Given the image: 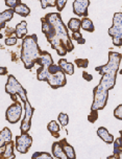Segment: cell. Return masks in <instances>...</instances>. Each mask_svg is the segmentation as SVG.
<instances>
[{"instance_id": "e575fe53", "label": "cell", "mask_w": 122, "mask_h": 159, "mask_svg": "<svg viewBox=\"0 0 122 159\" xmlns=\"http://www.w3.org/2000/svg\"><path fill=\"white\" fill-rule=\"evenodd\" d=\"M7 73V67H0V75H5Z\"/></svg>"}, {"instance_id": "484cf974", "label": "cell", "mask_w": 122, "mask_h": 159, "mask_svg": "<svg viewBox=\"0 0 122 159\" xmlns=\"http://www.w3.org/2000/svg\"><path fill=\"white\" fill-rule=\"evenodd\" d=\"M75 64H76V66L79 68H87L88 64H89V61H88L87 59H76Z\"/></svg>"}, {"instance_id": "74e56055", "label": "cell", "mask_w": 122, "mask_h": 159, "mask_svg": "<svg viewBox=\"0 0 122 159\" xmlns=\"http://www.w3.org/2000/svg\"><path fill=\"white\" fill-rule=\"evenodd\" d=\"M107 159H117V157H116L115 155H111V156H107Z\"/></svg>"}, {"instance_id": "277c9868", "label": "cell", "mask_w": 122, "mask_h": 159, "mask_svg": "<svg viewBox=\"0 0 122 159\" xmlns=\"http://www.w3.org/2000/svg\"><path fill=\"white\" fill-rule=\"evenodd\" d=\"M41 50L38 44V37L37 35L26 36L22 40L21 49V61L23 62L26 69H32L36 65L37 60L39 59Z\"/></svg>"}, {"instance_id": "f35d334b", "label": "cell", "mask_w": 122, "mask_h": 159, "mask_svg": "<svg viewBox=\"0 0 122 159\" xmlns=\"http://www.w3.org/2000/svg\"><path fill=\"white\" fill-rule=\"evenodd\" d=\"M120 134H121V138H122V130H121V131H120Z\"/></svg>"}, {"instance_id": "60d3db41", "label": "cell", "mask_w": 122, "mask_h": 159, "mask_svg": "<svg viewBox=\"0 0 122 159\" xmlns=\"http://www.w3.org/2000/svg\"><path fill=\"white\" fill-rule=\"evenodd\" d=\"M0 159H2V158H0Z\"/></svg>"}, {"instance_id": "7a4b0ae2", "label": "cell", "mask_w": 122, "mask_h": 159, "mask_svg": "<svg viewBox=\"0 0 122 159\" xmlns=\"http://www.w3.org/2000/svg\"><path fill=\"white\" fill-rule=\"evenodd\" d=\"M42 32L46 36L47 41L52 49L56 50L59 56L64 57L67 52L74 49L71 41L68 27L64 24L59 13H49L41 19Z\"/></svg>"}, {"instance_id": "7c38bea8", "label": "cell", "mask_w": 122, "mask_h": 159, "mask_svg": "<svg viewBox=\"0 0 122 159\" xmlns=\"http://www.w3.org/2000/svg\"><path fill=\"white\" fill-rule=\"evenodd\" d=\"M59 143H61V147H62V149H63V152L65 153V155H66L68 158L76 159V154H75L74 149H73L72 146H70V144L67 143L66 139H62V140L59 141Z\"/></svg>"}, {"instance_id": "9a60e30c", "label": "cell", "mask_w": 122, "mask_h": 159, "mask_svg": "<svg viewBox=\"0 0 122 159\" xmlns=\"http://www.w3.org/2000/svg\"><path fill=\"white\" fill-rule=\"evenodd\" d=\"M58 65H59V67L64 71L65 75H72L73 73H74V65L72 63H70V62H67L65 59H59Z\"/></svg>"}, {"instance_id": "8fae6325", "label": "cell", "mask_w": 122, "mask_h": 159, "mask_svg": "<svg viewBox=\"0 0 122 159\" xmlns=\"http://www.w3.org/2000/svg\"><path fill=\"white\" fill-rule=\"evenodd\" d=\"M13 17H14V11L10 10V8H7V10L0 13V30L5 27V23L11 21V20L13 19ZM1 38H2V35H1V33H0V39Z\"/></svg>"}, {"instance_id": "83f0119b", "label": "cell", "mask_w": 122, "mask_h": 159, "mask_svg": "<svg viewBox=\"0 0 122 159\" xmlns=\"http://www.w3.org/2000/svg\"><path fill=\"white\" fill-rule=\"evenodd\" d=\"M40 3H41L42 5V8H47L48 7H55V4H56V1H46V0H41L40 1Z\"/></svg>"}, {"instance_id": "4fadbf2b", "label": "cell", "mask_w": 122, "mask_h": 159, "mask_svg": "<svg viewBox=\"0 0 122 159\" xmlns=\"http://www.w3.org/2000/svg\"><path fill=\"white\" fill-rule=\"evenodd\" d=\"M11 141H12V132L8 128H3V130L0 132V149L4 148Z\"/></svg>"}, {"instance_id": "ba28073f", "label": "cell", "mask_w": 122, "mask_h": 159, "mask_svg": "<svg viewBox=\"0 0 122 159\" xmlns=\"http://www.w3.org/2000/svg\"><path fill=\"white\" fill-rule=\"evenodd\" d=\"M46 82L52 89H58V88L64 87L67 84L66 75L63 70H59L54 75H46Z\"/></svg>"}, {"instance_id": "9c48e42d", "label": "cell", "mask_w": 122, "mask_h": 159, "mask_svg": "<svg viewBox=\"0 0 122 159\" xmlns=\"http://www.w3.org/2000/svg\"><path fill=\"white\" fill-rule=\"evenodd\" d=\"M33 144V137L29 134H21L20 136H17L15 141V147L17 151L21 154H25L28 152L29 148Z\"/></svg>"}, {"instance_id": "7402d4cb", "label": "cell", "mask_w": 122, "mask_h": 159, "mask_svg": "<svg viewBox=\"0 0 122 159\" xmlns=\"http://www.w3.org/2000/svg\"><path fill=\"white\" fill-rule=\"evenodd\" d=\"M68 30H71L73 33L79 32L81 30V20L78 18H71L68 22Z\"/></svg>"}, {"instance_id": "e0dca14e", "label": "cell", "mask_w": 122, "mask_h": 159, "mask_svg": "<svg viewBox=\"0 0 122 159\" xmlns=\"http://www.w3.org/2000/svg\"><path fill=\"white\" fill-rule=\"evenodd\" d=\"M51 151H52L53 157H54L55 159H69L66 155H65V153L63 152V149H62L59 141H58V143H52Z\"/></svg>"}, {"instance_id": "8992f818", "label": "cell", "mask_w": 122, "mask_h": 159, "mask_svg": "<svg viewBox=\"0 0 122 159\" xmlns=\"http://www.w3.org/2000/svg\"><path fill=\"white\" fill-rule=\"evenodd\" d=\"M36 64L39 65V68L37 69V79L39 81H45L46 82V72L50 65L53 64L52 57L49 52H41L39 59L37 60Z\"/></svg>"}, {"instance_id": "30bf717a", "label": "cell", "mask_w": 122, "mask_h": 159, "mask_svg": "<svg viewBox=\"0 0 122 159\" xmlns=\"http://www.w3.org/2000/svg\"><path fill=\"white\" fill-rule=\"evenodd\" d=\"M90 5L89 0H75L73 2V13L78 17L87 18L88 16V7Z\"/></svg>"}, {"instance_id": "d6a6232c", "label": "cell", "mask_w": 122, "mask_h": 159, "mask_svg": "<svg viewBox=\"0 0 122 159\" xmlns=\"http://www.w3.org/2000/svg\"><path fill=\"white\" fill-rule=\"evenodd\" d=\"M71 38L74 39L75 41H77V40H79L81 38H83V36H81V34L79 33V32H75V33H73V34H72V36H71Z\"/></svg>"}, {"instance_id": "603a6c76", "label": "cell", "mask_w": 122, "mask_h": 159, "mask_svg": "<svg viewBox=\"0 0 122 159\" xmlns=\"http://www.w3.org/2000/svg\"><path fill=\"white\" fill-rule=\"evenodd\" d=\"M32 159H53V158H52V156H50L49 153L36 152V153H33Z\"/></svg>"}, {"instance_id": "44dd1931", "label": "cell", "mask_w": 122, "mask_h": 159, "mask_svg": "<svg viewBox=\"0 0 122 159\" xmlns=\"http://www.w3.org/2000/svg\"><path fill=\"white\" fill-rule=\"evenodd\" d=\"M47 130L49 131L54 137H59V133L61 131V128H59V124L55 120H51L50 123H48L47 125Z\"/></svg>"}, {"instance_id": "ac0fdd59", "label": "cell", "mask_w": 122, "mask_h": 159, "mask_svg": "<svg viewBox=\"0 0 122 159\" xmlns=\"http://www.w3.org/2000/svg\"><path fill=\"white\" fill-rule=\"evenodd\" d=\"M26 21H21L19 24H17L15 28V34L17 39H22L23 40L25 37L27 36V28H26Z\"/></svg>"}, {"instance_id": "d4e9b609", "label": "cell", "mask_w": 122, "mask_h": 159, "mask_svg": "<svg viewBox=\"0 0 122 159\" xmlns=\"http://www.w3.org/2000/svg\"><path fill=\"white\" fill-rule=\"evenodd\" d=\"M58 118H59V124H61V126H63V127H66L68 123H69V116L67 114H65V113H59Z\"/></svg>"}, {"instance_id": "2e32d148", "label": "cell", "mask_w": 122, "mask_h": 159, "mask_svg": "<svg viewBox=\"0 0 122 159\" xmlns=\"http://www.w3.org/2000/svg\"><path fill=\"white\" fill-rule=\"evenodd\" d=\"M14 147H15V143L13 141L8 143L7 146L4 147V150L1 152L0 154V158L2 159H15V154H14Z\"/></svg>"}, {"instance_id": "6da1fadb", "label": "cell", "mask_w": 122, "mask_h": 159, "mask_svg": "<svg viewBox=\"0 0 122 159\" xmlns=\"http://www.w3.org/2000/svg\"><path fill=\"white\" fill-rule=\"evenodd\" d=\"M122 57L119 52H110L109 61L106 65L95 67V70L101 75L99 84L93 90V103L91 106V111H99L104 109L107 106L109 91L115 87L117 72L119 70Z\"/></svg>"}, {"instance_id": "f546056e", "label": "cell", "mask_w": 122, "mask_h": 159, "mask_svg": "<svg viewBox=\"0 0 122 159\" xmlns=\"http://www.w3.org/2000/svg\"><path fill=\"white\" fill-rule=\"evenodd\" d=\"M66 4H67L66 0H58V1H56L55 7H56V10L59 11V13L62 12V11L64 10V7H65V5H66Z\"/></svg>"}, {"instance_id": "4316f807", "label": "cell", "mask_w": 122, "mask_h": 159, "mask_svg": "<svg viewBox=\"0 0 122 159\" xmlns=\"http://www.w3.org/2000/svg\"><path fill=\"white\" fill-rule=\"evenodd\" d=\"M19 3H21L20 0H5V5H7L10 10H14Z\"/></svg>"}, {"instance_id": "f1b7e54d", "label": "cell", "mask_w": 122, "mask_h": 159, "mask_svg": "<svg viewBox=\"0 0 122 159\" xmlns=\"http://www.w3.org/2000/svg\"><path fill=\"white\" fill-rule=\"evenodd\" d=\"M114 116L117 119L122 120V105H119V106H117V108L114 110Z\"/></svg>"}, {"instance_id": "d590c367", "label": "cell", "mask_w": 122, "mask_h": 159, "mask_svg": "<svg viewBox=\"0 0 122 159\" xmlns=\"http://www.w3.org/2000/svg\"><path fill=\"white\" fill-rule=\"evenodd\" d=\"M77 43L78 44H85L86 43V40H85L84 38H81L79 40H77Z\"/></svg>"}, {"instance_id": "ab89813d", "label": "cell", "mask_w": 122, "mask_h": 159, "mask_svg": "<svg viewBox=\"0 0 122 159\" xmlns=\"http://www.w3.org/2000/svg\"><path fill=\"white\" fill-rule=\"evenodd\" d=\"M122 57V56H121ZM120 75H122V70H121V71H120Z\"/></svg>"}, {"instance_id": "8d00e7d4", "label": "cell", "mask_w": 122, "mask_h": 159, "mask_svg": "<svg viewBox=\"0 0 122 159\" xmlns=\"http://www.w3.org/2000/svg\"><path fill=\"white\" fill-rule=\"evenodd\" d=\"M116 157H117V159H122V151L119 152L117 155H116Z\"/></svg>"}, {"instance_id": "4dcf8cb0", "label": "cell", "mask_w": 122, "mask_h": 159, "mask_svg": "<svg viewBox=\"0 0 122 159\" xmlns=\"http://www.w3.org/2000/svg\"><path fill=\"white\" fill-rule=\"evenodd\" d=\"M17 43V37H7V39H5V45H7V46H13V45H15Z\"/></svg>"}, {"instance_id": "1f68e13d", "label": "cell", "mask_w": 122, "mask_h": 159, "mask_svg": "<svg viewBox=\"0 0 122 159\" xmlns=\"http://www.w3.org/2000/svg\"><path fill=\"white\" fill-rule=\"evenodd\" d=\"M98 117V111H91V114L88 116V120L90 123H95Z\"/></svg>"}, {"instance_id": "52a82bcc", "label": "cell", "mask_w": 122, "mask_h": 159, "mask_svg": "<svg viewBox=\"0 0 122 159\" xmlns=\"http://www.w3.org/2000/svg\"><path fill=\"white\" fill-rule=\"evenodd\" d=\"M22 111H23V108H22L20 102H15L7 108V112H5V118L10 124H17L21 119Z\"/></svg>"}, {"instance_id": "5b68a950", "label": "cell", "mask_w": 122, "mask_h": 159, "mask_svg": "<svg viewBox=\"0 0 122 159\" xmlns=\"http://www.w3.org/2000/svg\"><path fill=\"white\" fill-rule=\"evenodd\" d=\"M109 35L113 38V44L122 46V13H115L113 17V26L109 28Z\"/></svg>"}, {"instance_id": "5bb4252c", "label": "cell", "mask_w": 122, "mask_h": 159, "mask_svg": "<svg viewBox=\"0 0 122 159\" xmlns=\"http://www.w3.org/2000/svg\"><path fill=\"white\" fill-rule=\"evenodd\" d=\"M97 135H98L101 139H102L104 143H107V144L113 143H114V140H115V139H114V136H113L112 134H110V132L107 131V130L104 127L98 128V130H97Z\"/></svg>"}, {"instance_id": "d6986e66", "label": "cell", "mask_w": 122, "mask_h": 159, "mask_svg": "<svg viewBox=\"0 0 122 159\" xmlns=\"http://www.w3.org/2000/svg\"><path fill=\"white\" fill-rule=\"evenodd\" d=\"M13 11H14V13L18 14V15H20L21 17H27L30 14L29 7H28L25 3H23V2L19 3Z\"/></svg>"}, {"instance_id": "ffe728a7", "label": "cell", "mask_w": 122, "mask_h": 159, "mask_svg": "<svg viewBox=\"0 0 122 159\" xmlns=\"http://www.w3.org/2000/svg\"><path fill=\"white\" fill-rule=\"evenodd\" d=\"M81 28H83L84 30L89 33H93L95 30L94 24L89 18H83L81 20Z\"/></svg>"}, {"instance_id": "3957f363", "label": "cell", "mask_w": 122, "mask_h": 159, "mask_svg": "<svg viewBox=\"0 0 122 159\" xmlns=\"http://www.w3.org/2000/svg\"><path fill=\"white\" fill-rule=\"evenodd\" d=\"M5 92L7 94H10L11 96H17L18 95L21 101L24 104V110H25V115L24 118L21 123V134H26L28 131L30 130L32 127V118L35 112V109L33 108V106L30 105L29 101L27 98L26 95V90L21 86V84L17 81V79L14 75H8L7 85H5Z\"/></svg>"}, {"instance_id": "836d02e7", "label": "cell", "mask_w": 122, "mask_h": 159, "mask_svg": "<svg viewBox=\"0 0 122 159\" xmlns=\"http://www.w3.org/2000/svg\"><path fill=\"white\" fill-rule=\"evenodd\" d=\"M83 78H84L85 80H87L88 82H90V81H92V80H93V76H92V75H90L89 73L86 72V71H84V73H83Z\"/></svg>"}, {"instance_id": "cb8c5ba5", "label": "cell", "mask_w": 122, "mask_h": 159, "mask_svg": "<svg viewBox=\"0 0 122 159\" xmlns=\"http://www.w3.org/2000/svg\"><path fill=\"white\" fill-rule=\"evenodd\" d=\"M113 143H114V154L113 155L116 156L119 152L122 151V138H117Z\"/></svg>"}]
</instances>
